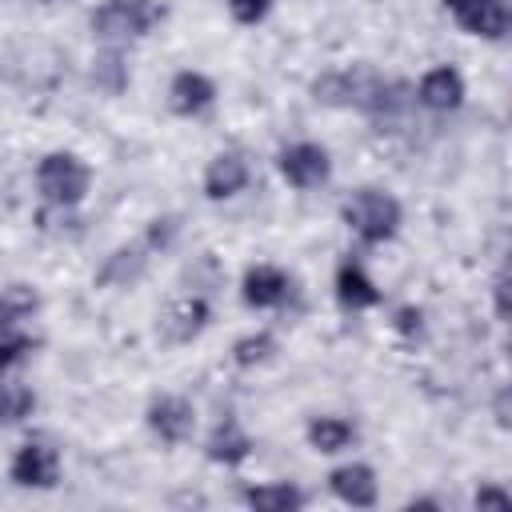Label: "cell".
Here are the masks:
<instances>
[{"mask_svg":"<svg viewBox=\"0 0 512 512\" xmlns=\"http://www.w3.org/2000/svg\"><path fill=\"white\" fill-rule=\"evenodd\" d=\"M312 100L324 108H340V112H356L368 120H388L404 108V100H412L396 80H388L384 72H376L372 64L356 60V64H336L328 72H320L308 84Z\"/></svg>","mask_w":512,"mask_h":512,"instance_id":"obj_1","label":"cell"},{"mask_svg":"<svg viewBox=\"0 0 512 512\" xmlns=\"http://www.w3.org/2000/svg\"><path fill=\"white\" fill-rule=\"evenodd\" d=\"M344 232L360 248H388L404 232V200L384 184H356L340 196L336 208Z\"/></svg>","mask_w":512,"mask_h":512,"instance_id":"obj_2","label":"cell"},{"mask_svg":"<svg viewBox=\"0 0 512 512\" xmlns=\"http://www.w3.org/2000/svg\"><path fill=\"white\" fill-rule=\"evenodd\" d=\"M96 188V168L76 148H48L32 164V192L44 208H72L80 212Z\"/></svg>","mask_w":512,"mask_h":512,"instance_id":"obj_3","label":"cell"},{"mask_svg":"<svg viewBox=\"0 0 512 512\" xmlns=\"http://www.w3.org/2000/svg\"><path fill=\"white\" fill-rule=\"evenodd\" d=\"M164 20H168L164 0H96V8L88 12V32L92 44L132 48L148 40Z\"/></svg>","mask_w":512,"mask_h":512,"instance_id":"obj_4","label":"cell"},{"mask_svg":"<svg viewBox=\"0 0 512 512\" xmlns=\"http://www.w3.org/2000/svg\"><path fill=\"white\" fill-rule=\"evenodd\" d=\"M272 168H276L284 188H292V192H320L336 176V156H332L328 144H320L312 136H296V140H284L272 152Z\"/></svg>","mask_w":512,"mask_h":512,"instance_id":"obj_5","label":"cell"},{"mask_svg":"<svg viewBox=\"0 0 512 512\" xmlns=\"http://www.w3.org/2000/svg\"><path fill=\"white\" fill-rule=\"evenodd\" d=\"M140 420H144L148 436L168 452H176L200 436V408L184 392H152Z\"/></svg>","mask_w":512,"mask_h":512,"instance_id":"obj_6","label":"cell"},{"mask_svg":"<svg viewBox=\"0 0 512 512\" xmlns=\"http://www.w3.org/2000/svg\"><path fill=\"white\" fill-rule=\"evenodd\" d=\"M8 484L20 492H56L64 480V452L48 436H24L8 456Z\"/></svg>","mask_w":512,"mask_h":512,"instance_id":"obj_7","label":"cell"},{"mask_svg":"<svg viewBox=\"0 0 512 512\" xmlns=\"http://www.w3.org/2000/svg\"><path fill=\"white\" fill-rule=\"evenodd\" d=\"M216 320V304L208 292L200 288H184L176 292L160 312H156V336L160 344L168 348H184V344H196Z\"/></svg>","mask_w":512,"mask_h":512,"instance_id":"obj_8","label":"cell"},{"mask_svg":"<svg viewBox=\"0 0 512 512\" xmlns=\"http://www.w3.org/2000/svg\"><path fill=\"white\" fill-rule=\"evenodd\" d=\"M236 296L248 312L272 316L296 300V276L276 260H252V264H244V272L236 280Z\"/></svg>","mask_w":512,"mask_h":512,"instance_id":"obj_9","label":"cell"},{"mask_svg":"<svg viewBox=\"0 0 512 512\" xmlns=\"http://www.w3.org/2000/svg\"><path fill=\"white\" fill-rule=\"evenodd\" d=\"M408 96H412V104H416L420 112H428V116H456V112L468 104V76H464L456 64L436 60V64H428V68L416 76V84L408 88Z\"/></svg>","mask_w":512,"mask_h":512,"instance_id":"obj_10","label":"cell"},{"mask_svg":"<svg viewBox=\"0 0 512 512\" xmlns=\"http://www.w3.org/2000/svg\"><path fill=\"white\" fill-rule=\"evenodd\" d=\"M256 180V164L244 148H220L200 168V196L208 204H232L240 200Z\"/></svg>","mask_w":512,"mask_h":512,"instance_id":"obj_11","label":"cell"},{"mask_svg":"<svg viewBox=\"0 0 512 512\" xmlns=\"http://www.w3.org/2000/svg\"><path fill=\"white\" fill-rule=\"evenodd\" d=\"M200 456H204L212 468L240 472V468L256 456V436H252V428H248L236 412H220V416L200 432Z\"/></svg>","mask_w":512,"mask_h":512,"instance_id":"obj_12","label":"cell"},{"mask_svg":"<svg viewBox=\"0 0 512 512\" xmlns=\"http://www.w3.org/2000/svg\"><path fill=\"white\" fill-rule=\"evenodd\" d=\"M216 104H220V84L204 68H192V64L176 68L164 84V108L176 120H204Z\"/></svg>","mask_w":512,"mask_h":512,"instance_id":"obj_13","label":"cell"},{"mask_svg":"<svg viewBox=\"0 0 512 512\" xmlns=\"http://www.w3.org/2000/svg\"><path fill=\"white\" fill-rule=\"evenodd\" d=\"M324 484H328V496H332L336 504L352 508V512H368V508L380 504V472H376V464H368V460H360V456H352V452L340 456V460L328 468Z\"/></svg>","mask_w":512,"mask_h":512,"instance_id":"obj_14","label":"cell"},{"mask_svg":"<svg viewBox=\"0 0 512 512\" xmlns=\"http://www.w3.org/2000/svg\"><path fill=\"white\" fill-rule=\"evenodd\" d=\"M152 264H156V256H152L148 244L136 236V240H124V244H116V248L104 252V260H100L96 272H92V284H96L100 292H132L136 284L148 280Z\"/></svg>","mask_w":512,"mask_h":512,"instance_id":"obj_15","label":"cell"},{"mask_svg":"<svg viewBox=\"0 0 512 512\" xmlns=\"http://www.w3.org/2000/svg\"><path fill=\"white\" fill-rule=\"evenodd\" d=\"M332 300H336L340 312L364 316V312H376V308L384 304V288H380V280L368 272L364 260L340 256L336 268H332Z\"/></svg>","mask_w":512,"mask_h":512,"instance_id":"obj_16","label":"cell"},{"mask_svg":"<svg viewBox=\"0 0 512 512\" xmlns=\"http://www.w3.org/2000/svg\"><path fill=\"white\" fill-rule=\"evenodd\" d=\"M304 444L312 456L340 460L360 448V424L348 412H312L304 420Z\"/></svg>","mask_w":512,"mask_h":512,"instance_id":"obj_17","label":"cell"},{"mask_svg":"<svg viewBox=\"0 0 512 512\" xmlns=\"http://www.w3.org/2000/svg\"><path fill=\"white\" fill-rule=\"evenodd\" d=\"M452 24L480 44H504L512 32V4L508 0H468L452 16Z\"/></svg>","mask_w":512,"mask_h":512,"instance_id":"obj_18","label":"cell"},{"mask_svg":"<svg viewBox=\"0 0 512 512\" xmlns=\"http://www.w3.org/2000/svg\"><path fill=\"white\" fill-rule=\"evenodd\" d=\"M308 500V488H300L296 480H256L240 488V504L252 512H304Z\"/></svg>","mask_w":512,"mask_h":512,"instance_id":"obj_19","label":"cell"},{"mask_svg":"<svg viewBox=\"0 0 512 512\" xmlns=\"http://www.w3.org/2000/svg\"><path fill=\"white\" fill-rule=\"evenodd\" d=\"M276 356H280V336H276L268 324H256V328L240 332V336L232 340V348H228V360H232L236 372H260V368H268Z\"/></svg>","mask_w":512,"mask_h":512,"instance_id":"obj_20","label":"cell"},{"mask_svg":"<svg viewBox=\"0 0 512 512\" xmlns=\"http://www.w3.org/2000/svg\"><path fill=\"white\" fill-rule=\"evenodd\" d=\"M88 80L96 92L104 96H120L128 84H132V68H128V48H104L96 44L92 52V68H88Z\"/></svg>","mask_w":512,"mask_h":512,"instance_id":"obj_21","label":"cell"},{"mask_svg":"<svg viewBox=\"0 0 512 512\" xmlns=\"http://www.w3.org/2000/svg\"><path fill=\"white\" fill-rule=\"evenodd\" d=\"M36 408H40V396H36V388H32L20 372L0 376V428H20V424H28V420L36 416Z\"/></svg>","mask_w":512,"mask_h":512,"instance_id":"obj_22","label":"cell"},{"mask_svg":"<svg viewBox=\"0 0 512 512\" xmlns=\"http://www.w3.org/2000/svg\"><path fill=\"white\" fill-rule=\"evenodd\" d=\"M428 328H432V320H428V308H424V304L404 300V304H392V308H388V332H392L404 348H420V344L428 340Z\"/></svg>","mask_w":512,"mask_h":512,"instance_id":"obj_23","label":"cell"},{"mask_svg":"<svg viewBox=\"0 0 512 512\" xmlns=\"http://www.w3.org/2000/svg\"><path fill=\"white\" fill-rule=\"evenodd\" d=\"M36 348H40V340H36L24 324H16V328H0V376L20 372V368L32 360Z\"/></svg>","mask_w":512,"mask_h":512,"instance_id":"obj_24","label":"cell"},{"mask_svg":"<svg viewBox=\"0 0 512 512\" xmlns=\"http://www.w3.org/2000/svg\"><path fill=\"white\" fill-rule=\"evenodd\" d=\"M180 236H184V216L180 212H160L140 228V240L148 244L152 256H168L180 244Z\"/></svg>","mask_w":512,"mask_h":512,"instance_id":"obj_25","label":"cell"},{"mask_svg":"<svg viewBox=\"0 0 512 512\" xmlns=\"http://www.w3.org/2000/svg\"><path fill=\"white\" fill-rule=\"evenodd\" d=\"M36 308H40V300H36V292H32L28 284H8V288H0V328L24 324Z\"/></svg>","mask_w":512,"mask_h":512,"instance_id":"obj_26","label":"cell"},{"mask_svg":"<svg viewBox=\"0 0 512 512\" xmlns=\"http://www.w3.org/2000/svg\"><path fill=\"white\" fill-rule=\"evenodd\" d=\"M276 4L280 0H224V12H228V20L236 28H260V24L272 20Z\"/></svg>","mask_w":512,"mask_h":512,"instance_id":"obj_27","label":"cell"},{"mask_svg":"<svg viewBox=\"0 0 512 512\" xmlns=\"http://www.w3.org/2000/svg\"><path fill=\"white\" fill-rule=\"evenodd\" d=\"M472 508H480V512H508L512 508V488L500 484V480H480L472 488Z\"/></svg>","mask_w":512,"mask_h":512,"instance_id":"obj_28","label":"cell"},{"mask_svg":"<svg viewBox=\"0 0 512 512\" xmlns=\"http://www.w3.org/2000/svg\"><path fill=\"white\" fill-rule=\"evenodd\" d=\"M508 288H512V280H508V268L500 264L496 272H492V284H488V300H492V316H496V324H508Z\"/></svg>","mask_w":512,"mask_h":512,"instance_id":"obj_29","label":"cell"},{"mask_svg":"<svg viewBox=\"0 0 512 512\" xmlns=\"http://www.w3.org/2000/svg\"><path fill=\"white\" fill-rule=\"evenodd\" d=\"M492 416H496V428H508V416H512L508 384H500V388H496V396H492Z\"/></svg>","mask_w":512,"mask_h":512,"instance_id":"obj_30","label":"cell"},{"mask_svg":"<svg viewBox=\"0 0 512 512\" xmlns=\"http://www.w3.org/2000/svg\"><path fill=\"white\" fill-rule=\"evenodd\" d=\"M404 508H444V500L440 496H408Z\"/></svg>","mask_w":512,"mask_h":512,"instance_id":"obj_31","label":"cell"},{"mask_svg":"<svg viewBox=\"0 0 512 512\" xmlns=\"http://www.w3.org/2000/svg\"><path fill=\"white\" fill-rule=\"evenodd\" d=\"M464 4H468V0H440V8H444V12H448V16H456V12H460V8H464Z\"/></svg>","mask_w":512,"mask_h":512,"instance_id":"obj_32","label":"cell"},{"mask_svg":"<svg viewBox=\"0 0 512 512\" xmlns=\"http://www.w3.org/2000/svg\"><path fill=\"white\" fill-rule=\"evenodd\" d=\"M44 4H56V0H44Z\"/></svg>","mask_w":512,"mask_h":512,"instance_id":"obj_33","label":"cell"}]
</instances>
